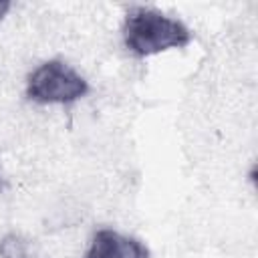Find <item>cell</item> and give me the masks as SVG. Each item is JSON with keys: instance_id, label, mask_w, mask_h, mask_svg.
Returning <instances> with one entry per match:
<instances>
[{"instance_id": "obj_2", "label": "cell", "mask_w": 258, "mask_h": 258, "mask_svg": "<svg viewBox=\"0 0 258 258\" xmlns=\"http://www.w3.org/2000/svg\"><path fill=\"white\" fill-rule=\"evenodd\" d=\"M89 83L69 64L60 60H46L32 71L26 83V95L34 103H73L85 97Z\"/></svg>"}, {"instance_id": "obj_6", "label": "cell", "mask_w": 258, "mask_h": 258, "mask_svg": "<svg viewBox=\"0 0 258 258\" xmlns=\"http://www.w3.org/2000/svg\"><path fill=\"white\" fill-rule=\"evenodd\" d=\"M6 187H8V183H6V179H4L2 175H0V191H4Z\"/></svg>"}, {"instance_id": "obj_1", "label": "cell", "mask_w": 258, "mask_h": 258, "mask_svg": "<svg viewBox=\"0 0 258 258\" xmlns=\"http://www.w3.org/2000/svg\"><path fill=\"white\" fill-rule=\"evenodd\" d=\"M125 46L137 56H149L169 48H181L191 42V30L177 18L155 8L135 6L127 12L123 24Z\"/></svg>"}, {"instance_id": "obj_5", "label": "cell", "mask_w": 258, "mask_h": 258, "mask_svg": "<svg viewBox=\"0 0 258 258\" xmlns=\"http://www.w3.org/2000/svg\"><path fill=\"white\" fill-rule=\"evenodd\" d=\"M8 10H10V2L8 0H0V20L6 16Z\"/></svg>"}, {"instance_id": "obj_3", "label": "cell", "mask_w": 258, "mask_h": 258, "mask_svg": "<svg viewBox=\"0 0 258 258\" xmlns=\"http://www.w3.org/2000/svg\"><path fill=\"white\" fill-rule=\"evenodd\" d=\"M149 248L129 236L103 228L91 240L85 258H149Z\"/></svg>"}, {"instance_id": "obj_4", "label": "cell", "mask_w": 258, "mask_h": 258, "mask_svg": "<svg viewBox=\"0 0 258 258\" xmlns=\"http://www.w3.org/2000/svg\"><path fill=\"white\" fill-rule=\"evenodd\" d=\"M0 258H30V244L22 234H8L0 240Z\"/></svg>"}]
</instances>
